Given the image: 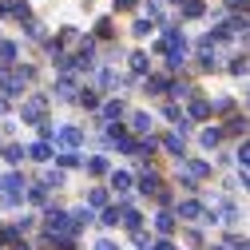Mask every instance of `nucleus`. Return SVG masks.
I'll list each match as a JSON object with an SVG mask.
<instances>
[{"label": "nucleus", "mask_w": 250, "mask_h": 250, "mask_svg": "<svg viewBox=\"0 0 250 250\" xmlns=\"http://www.w3.org/2000/svg\"><path fill=\"white\" fill-rule=\"evenodd\" d=\"M80 139H83V135H80V131H76V127H68V131H64V143H72V147H76V143H80Z\"/></svg>", "instance_id": "nucleus-2"}, {"label": "nucleus", "mask_w": 250, "mask_h": 250, "mask_svg": "<svg viewBox=\"0 0 250 250\" xmlns=\"http://www.w3.org/2000/svg\"><path fill=\"white\" fill-rule=\"evenodd\" d=\"M32 155H36V159H48L52 147H48V143H36V147H32Z\"/></svg>", "instance_id": "nucleus-1"}, {"label": "nucleus", "mask_w": 250, "mask_h": 250, "mask_svg": "<svg viewBox=\"0 0 250 250\" xmlns=\"http://www.w3.org/2000/svg\"><path fill=\"white\" fill-rule=\"evenodd\" d=\"M100 250H115V246H111V242H100Z\"/></svg>", "instance_id": "nucleus-3"}]
</instances>
